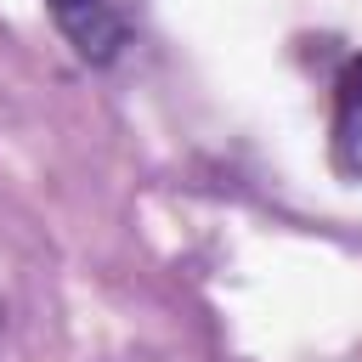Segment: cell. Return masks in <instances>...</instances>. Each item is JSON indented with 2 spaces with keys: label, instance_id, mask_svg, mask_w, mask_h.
<instances>
[{
  "label": "cell",
  "instance_id": "obj_1",
  "mask_svg": "<svg viewBox=\"0 0 362 362\" xmlns=\"http://www.w3.org/2000/svg\"><path fill=\"white\" fill-rule=\"evenodd\" d=\"M51 17L62 23V34L74 40V51L85 62H113L119 45H124V23L107 0H45Z\"/></svg>",
  "mask_w": 362,
  "mask_h": 362
},
{
  "label": "cell",
  "instance_id": "obj_2",
  "mask_svg": "<svg viewBox=\"0 0 362 362\" xmlns=\"http://www.w3.org/2000/svg\"><path fill=\"white\" fill-rule=\"evenodd\" d=\"M334 164L339 175H362V57H351L334 85Z\"/></svg>",
  "mask_w": 362,
  "mask_h": 362
}]
</instances>
